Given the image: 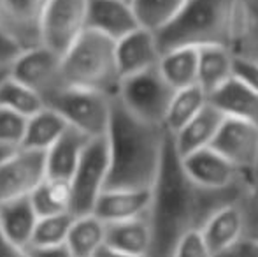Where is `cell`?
<instances>
[{"label":"cell","instance_id":"obj_23","mask_svg":"<svg viewBox=\"0 0 258 257\" xmlns=\"http://www.w3.org/2000/svg\"><path fill=\"white\" fill-rule=\"evenodd\" d=\"M235 57L227 46L199 48V83L207 95H213L220 86L234 78Z\"/></svg>","mask_w":258,"mask_h":257},{"label":"cell","instance_id":"obj_1","mask_svg":"<svg viewBox=\"0 0 258 257\" xmlns=\"http://www.w3.org/2000/svg\"><path fill=\"white\" fill-rule=\"evenodd\" d=\"M150 224L153 247L150 257H172L179 240L194 229H201L206 220L235 199L239 190H207L188 176L183 159L177 153L169 132L162 166L153 185Z\"/></svg>","mask_w":258,"mask_h":257},{"label":"cell","instance_id":"obj_35","mask_svg":"<svg viewBox=\"0 0 258 257\" xmlns=\"http://www.w3.org/2000/svg\"><path fill=\"white\" fill-rule=\"evenodd\" d=\"M21 46L0 27V69H7L14 64V60L21 55Z\"/></svg>","mask_w":258,"mask_h":257},{"label":"cell","instance_id":"obj_9","mask_svg":"<svg viewBox=\"0 0 258 257\" xmlns=\"http://www.w3.org/2000/svg\"><path fill=\"white\" fill-rule=\"evenodd\" d=\"M9 76L37 92L46 106L67 86L61 76V57L42 44L23 49L9 67Z\"/></svg>","mask_w":258,"mask_h":257},{"label":"cell","instance_id":"obj_21","mask_svg":"<svg viewBox=\"0 0 258 257\" xmlns=\"http://www.w3.org/2000/svg\"><path fill=\"white\" fill-rule=\"evenodd\" d=\"M88 139L90 137H86L79 130L69 127L67 132L46 151V175H48V178L67 183L71 182Z\"/></svg>","mask_w":258,"mask_h":257},{"label":"cell","instance_id":"obj_25","mask_svg":"<svg viewBox=\"0 0 258 257\" xmlns=\"http://www.w3.org/2000/svg\"><path fill=\"white\" fill-rule=\"evenodd\" d=\"M230 49L234 57L258 62V0H239Z\"/></svg>","mask_w":258,"mask_h":257},{"label":"cell","instance_id":"obj_16","mask_svg":"<svg viewBox=\"0 0 258 257\" xmlns=\"http://www.w3.org/2000/svg\"><path fill=\"white\" fill-rule=\"evenodd\" d=\"M151 189H107L95 206V215L105 224L146 217L151 208Z\"/></svg>","mask_w":258,"mask_h":257},{"label":"cell","instance_id":"obj_11","mask_svg":"<svg viewBox=\"0 0 258 257\" xmlns=\"http://www.w3.org/2000/svg\"><path fill=\"white\" fill-rule=\"evenodd\" d=\"M211 146L244 175L248 187L258 171V125L227 117Z\"/></svg>","mask_w":258,"mask_h":257},{"label":"cell","instance_id":"obj_34","mask_svg":"<svg viewBox=\"0 0 258 257\" xmlns=\"http://www.w3.org/2000/svg\"><path fill=\"white\" fill-rule=\"evenodd\" d=\"M172 257H214L209 245L206 243L201 229H194L186 233L177 243Z\"/></svg>","mask_w":258,"mask_h":257},{"label":"cell","instance_id":"obj_41","mask_svg":"<svg viewBox=\"0 0 258 257\" xmlns=\"http://www.w3.org/2000/svg\"><path fill=\"white\" fill-rule=\"evenodd\" d=\"M95 257H143V255H132V254H126V252L116 250V248L109 247V245H104L95 254Z\"/></svg>","mask_w":258,"mask_h":257},{"label":"cell","instance_id":"obj_40","mask_svg":"<svg viewBox=\"0 0 258 257\" xmlns=\"http://www.w3.org/2000/svg\"><path fill=\"white\" fill-rule=\"evenodd\" d=\"M246 194H248V197H249V206H251V212L255 213V219L253 220H256V224H258V182H251L248 187H246ZM251 238H258V231L256 233H253L251 234Z\"/></svg>","mask_w":258,"mask_h":257},{"label":"cell","instance_id":"obj_28","mask_svg":"<svg viewBox=\"0 0 258 257\" xmlns=\"http://www.w3.org/2000/svg\"><path fill=\"white\" fill-rule=\"evenodd\" d=\"M209 104V95L199 85L177 90L170 102L165 118V129L170 134L179 132L188 122H191Z\"/></svg>","mask_w":258,"mask_h":257},{"label":"cell","instance_id":"obj_43","mask_svg":"<svg viewBox=\"0 0 258 257\" xmlns=\"http://www.w3.org/2000/svg\"><path fill=\"white\" fill-rule=\"evenodd\" d=\"M2 153H9V151H4V150H0V155H2Z\"/></svg>","mask_w":258,"mask_h":257},{"label":"cell","instance_id":"obj_36","mask_svg":"<svg viewBox=\"0 0 258 257\" xmlns=\"http://www.w3.org/2000/svg\"><path fill=\"white\" fill-rule=\"evenodd\" d=\"M234 76L244 81L248 86L258 92V62L235 57L234 62Z\"/></svg>","mask_w":258,"mask_h":257},{"label":"cell","instance_id":"obj_2","mask_svg":"<svg viewBox=\"0 0 258 257\" xmlns=\"http://www.w3.org/2000/svg\"><path fill=\"white\" fill-rule=\"evenodd\" d=\"M169 130L132 115L118 97L112 102L107 130V189H153Z\"/></svg>","mask_w":258,"mask_h":257},{"label":"cell","instance_id":"obj_29","mask_svg":"<svg viewBox=\"0 0 258 257\" xmlns=\"http://www.w3.org/2000/svg\"><path fill=\"white\" fill-rule=\"evenodd\" d=\"M186 0H132L139 25L151 32H160L179 14Z\"/></svg>","mask_w":258,"mask_h":257},{"label":"cell","instance_id":"obj_39","mask_svg":"<svg viewBox=\"0 0 258 257\" xmlns=\"http://www.w3.org/2000/svg\"><path fill=\"white\" fill-rule=\"evenodd\" d=\"M0 257H27V254L23 248H18L13 243H9L0 233Z\"/></svg>","mask_w":258,"mask_h":257},{"label":"cell","instance_id":"obj_42","mask_svg":"<svg viewBox=\"0 0 258 257\" xmlns=\"http://www.w3.org/2000/svg\"><path fill=\"white\" fill-rule=\"evenodd\" d=\"M7 74H9V71H7V69H0V85H2V81L7 78Z\"/></svg>","mask_w":258,"mask_h":257},{"label":"cell","instance_id":"obj_18","mask_svg":"<svg viewBox=\"0 0 258 257\" xmlns=\"http://www.w3.org/2000/svg\"><path fill=\"white\" fill-rule=\"evenodd\" d=\"M209 102L225 117L258 125V92L235 76L209 95Z\"/></svg>","mask_w":258,"mask_h":257},{"label":"cell","instance_id":"obj_14","mask_svg":"<svg viewBox=\"0 0 258 257\" xmlns=\"http://www.w3.org/2000/svg\"><path fill=\"white\" fill-rule=\"evenodd\" d=\"M214 257L228 252L246 236V215L239 201L218 208L201 227Z\"/></svg>","mask_w":258,"mask_h":257},{"label":"cell","instance_id":"obj_3","mask_svg":"<svg viewBox=\"0 0 258 257\" xmlns=\"http://www.w3.org/2000/svg\"><path fill=\"white\" fill-rule=\"evenodd\" d=\"M239 0H186L167 27L156 32L162 53L174 48L232 46Z\"/></svg>","mask_w":258,"mask_h":257},{"label":"cell","instance_id":"obj_26","mask_svg":"<svg viewBox=\"0 0 258 257\" xmlns=\"http://www.w3.org/2000/svg\"><path fill=\"white\" fill-rule=\"evenodd\" d=\"M69 130V124L58 111L46 106L34 117L28 118L27 134L21 148L48 151L49 148Z\"/></svg>","mask_w":258,"mask_h":257},{"label":"cell","instance_id":"obj_19","mask_svg":"<svg viewBox=\"0 0 258 257\" xmlns=\"http://www.w3.org/2000/svg\"><path fill=\"white\" fill-rule=\"evenodd\" d=\"M39 215L30 197L14 199L0 204V233L9 243L18 248L30 247Z\"/></svg>","mask_w":258,"mask_h":257},{"label":"cell","instance_id":"obj_27","mask_svg":"<svg viewBox=\"0 0 258 257\" xmlns=\"http://www.w3.org/2000/svg\"><path fill=\"white\" fill-rule=\"evenodd\" d=\"M107 224L95 213L76 217L67 238V247L74 257H95L105 245Z\"/></svg>","mask_w":258,"mask_h":257},{"label":"cell","instance_id":"obj_7","mask_svg":"<svg viewBox=\"0 0 258 257\" xmlns=\"http://www.w3.org/2000/svg\"><path fill=\"white\" fill-rule=\"evenodd\" d=\"M109 176L107 137L88 139L74 176L69 182L71 213L74 217L92 215L105 190Z\"/></svg>","mask_w":258,"mask_h":257},{"label":"cell","instance_id":"obj_24","mask_svg":"<svg viewBox=\"0 0 258 257\" xmlns=\"http://www.w3.org/2000/svg\"><path fill=\"white\" fill-rule=\"evenodd\" d=\"M160 72L174 90H183L199 83V48L183 46L162 53Z\"/></svg>","mask_w":258,"mask_h":257},{"label":"cell","instance_id":"obj_10","mask_svg":"<svg viewBox=\"0 0 258 257\" xmlns=\"http://www.w3.org/2000/svg\"><path fill=\"white\" fill-rule=\"evenodd\" d=\"M48 178L46 151L18 148L0 155V204L30 197Z\"/></svg>","mask_w":258,"mask_h":257},{"label":"cell","instance_id":"obj_4","mask_svg":"<svg viewBox=\"0 0 258 257\" xmlns=\"http://www.w3.org/2000/svg\"><path fill=\"white\" fill-rule=\"evenodd\" d=\"M61 76L67 86L116 97L123 79L116 57V41L86 28L61 57Z\"/></svg>","mask_w":258,"mask_h":257},{"label":"cell","instance_id":"obj_17","mask_svg":"<svg viewBox=\"0 0 258 257\" xmlns=\"http://www.w3.org/2000/svg\"><path fill=\"white\" fill-rule=\"evenodd\" d=\"M88 28L119 41L141 25L132 4L125 0H88Z\"/></svg>","mask_w":258,"mask_h":257},{"label":"cell","instance_id":"obj_44","mask_svg":"<svg viewBox=\"0 0 258 257\" xmlns=\"http://www.w3.org/2000/svg\"><path fill=\"white\" fill-rule=\"evenodd\" d=\"M125 2H128V4H132V0H125Z\"/></svg>","mask_w":258,"mask_h":257},{"label":"cell","instance_id":"obj_15","mask_svg":"<svg viewBox=\"0 0 258 257\" xmlns=\"http://www.w3.org/2000/svg\"><path fill=\"white\" fill-rule=\"evenodd\" d=\"M116 57L121 78H126L158 67L162 49L155 32L141 27L116 41Z\"/></svg>","mask_w":258,"mask_h":257},{"label":"cell","instance_id":"obj_22","mask_svg":"<svg viewBox=\"0 0 258 257\" xmlns=\"http://www.w3.org/2000/svg\"><path fill=\"white\" fill-rule=\"evenodd\" d=\"M105 245L116 248V250L126 252V254L150 257L151 247H153L150 217L146 215L139 217V219L107 224Z\"/></svg>","mask_w":258,"mask_h":257},{"label":"cell","instance_id":"obj_38","mask_svg":"<svg viewBox=\"0 0 258 257\" xmlns=\"http://www.w3.org/2000/svg\"><path fill=\"white\" fill-rule=\"evenodd\" d=\"M25 254L27 257H74L67 243L51 245V247H27Z\"/></svg>","mask_w":258,"mask_h":257},{"label":"cell","instance_id":"obj_32","mask_svg":"<svg viewBox=\"0 0 258 257\" xmlns=\"http://www.w3.org/2000/svg\"><path fill=\"white\" fill-rule=\"evenodd\" d=\"M74 219L76 217L71 212L39 217L30 247H51V245L67 243V238L69 233H71L72 224H74Z\"/></svg>","mask_w":258,"mask_h":257},{"label":"cell","instance_id":"obj_31","mask_svg":"<svg viewBox=\"0 0 258 257\" xmlns=\"http://www.w3.org/2000/svg\"><path fill=\"white\" fill-rule=\"evenodd\" d=\"M30 201L39 217L71 212V189H69V183L46 178L34 190V194L30 195Z\"/></svg>","mask_w":258,"mask_h":257},{"label":"cell","instance_id":"obj_6","mask_svg":"<svg viewBox=\"0 0 258 257\" xmlns=\"http://www.w3.org/2000/svg\"><path fill=\"white\" fill-rule=\"evenodd\" d=\"M176 92L163 78L160 67H155L123 78L116 97L137 118L165 127V118Z\"/></svg>","mask_w":258,"mask_h":257},{"label":"cell","instance_id":"obj_8","mask_svg":"<svg viewBox=\"0 0 258 257\" xmlns=\"http://www.w3.org/2000/svg\"><path fill=\"white\" fill-rule=\"evenodd\" d=\"M88 28V0H46L41 44L63 57Z\"/></svg>","mask_w":258,"mask_h":257},{"label":"cell","instance_id":"obj_37","mask_svg":"<svg viewBox=\"0 0 258 257\" xmlns=\"http://www.w3.org/2000/svg\"><path fill=\"white\" fill-rule=\"evenodd\" d=\"M218 257H258V238L244 236L235 247Z\"/></svg>","mask_w":258,"mask_h":257},{"label":"cell","instance_id":"obj_20","mask_svg":"<svg viewBox=\"0 0 258 257\" xmlns=\"http://www.w3.org/2000/svg\"><path fill=\"white\" fill-rule=\"evenodd\" d=\"M225 115L221 113L218 108L213 104H207L204 110L197 115L191 122H188L179 132L172 134L176 150L181 157H188V155L195 153V151L207 148L213 144L214 137H216L218 130L221 124L225 122Z\"/></svg>","mask_w":258,"mask_h":257},{"label":"cell","instance_id":"obj_30","mask_svg":"<svg viewBox=\"0 0 258 257\" xmlns=\"http://www.w3.org/2000/svg\"><path fill=\"white\" fill-rule=\"evenodd\" d=\"M0 106L30 118L41 110H44L46 102L37 92L21 85L20 81H16L7 74V78L0 85Z\"/></svg>","mask_w":258,"mask_h":257},{"label":"cell","instance_id":"obj_33","mask_svg":"<svg viewBox=\"0 0 258 257\" xmlns=\"http://www.w3.org/2000/svg\"><path fill=\"white\" fill-rule=\"evenodd\" d=\"M28 118L0 106V150L14 151L23 146Z\"/></svg>","mask_w":258,"mask_h":257},{"label":"cell","instance_id":"obj_12","mask_svg":"<svg viewBox=\"0 0 258 257\" xmlns=\"http://www.w3.org/2000/svg\"><path fill=\"white\" fill-rule=\"evenodd\" d=\"M183 166L186 169L188 176L202 189L234 190L239 187L241 180L246 185L244 175L228 159L218 153L213 146L202 148V150L184 157Z\"/></svg>","mask_w":258,"mask_h":257},{"label":"cell","instance_id":"obj_5","mask_svg":"<svg viewBox=\"0 0 258 257\" xmlns=\"http://www.w3.org/2000/svg\"><path fill=\"white\" fill-rule=\"evenodd\" d=\"M114 97L86 88L65 86L48 102V108L65 118L69 127L79 130L90 139L107 136Z\"/></svg>","mask_w":258,"mask_h":257},{"label":"cell","instance_id":"obj_13","mask_svg":"<svg viewBox=\"0 0 258 257\" xmlns=\"http://www.w3.org/2000/svg\"><path fill=\"white\" fill-rule=\"evenodd\" d=\"M46 0H0V27L21 46L41 44V18Z\"/></svg>","mask_w":258,"mask_h":257}]
</instances>
